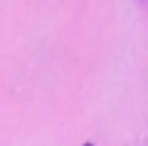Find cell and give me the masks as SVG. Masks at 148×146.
I'll return each instance as SVG.
<instances>
[{
    "label": "cell",
    "instance_id": "1",
    "mask_svg": "<svg viewBox=\"0 0 148 146\" xmlns=\"http://www.w3.org/2000/svg\"><path fill=\"white\" fill-rule=\"evenodd\" d=\"M84 146H94V144H91V141H86V144H84Z\"/></svg>",
    "mask_w": 148,
    "mask_h": 146
}]
</instances>
